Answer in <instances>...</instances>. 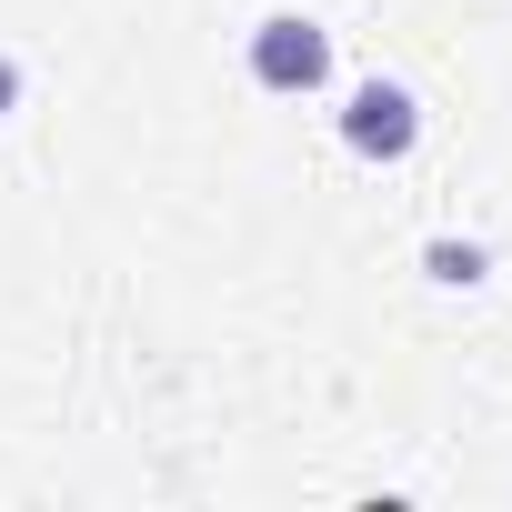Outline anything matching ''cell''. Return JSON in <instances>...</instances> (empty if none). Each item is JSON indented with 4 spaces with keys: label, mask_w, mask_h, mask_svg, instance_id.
Here are the masks:
<instances>
[{
    "label": "cell",
    "mask_w": 512,
    "mask_h": 512,
    "mask_svg": "<svg viewBox=\"0 0 512 512\" xmlns=\"http://www.w3.org/2000/svg\"><path fill=\"white\" fill-rule=\"evenodd\" d=\"M251 81H262L272 101H302L332 81V31L312 11H272L262 31H251Z\"/></svg>",
    "instance_id": "6da1fadb"
},
{
    "label": "cell",
    "mask_w": 512,
    "mask_h": 512,
    "mask_svg": "<svg viewBox=\"0 0 512 512\" xmlns=\"http://www.w3.org/2000/svg\"><path fill=\"white\" fill-rule=\"evenodd\" d=\"M342 141H352L362 161H412V141H422V101H412L402 81H362V91L342 101Z\"/></svg>",
    "instance_id": "7a4b0ae2"
},
{
    "label": "cell",
    "mask_w": 512,
    "mask_h": 512,
    "mask_svg": "<svg viewBox=\"0 0 512 512\" xmlns=\"http://www.w3.org/2000/svg\"><path fill=\"white\" fill-rule=\"evenodd\" d=\"M422 272L452 282V292H472V282L492 272V251H482V241H422Z\"/></svg>",
    "instance_id": "3957f363"
},
{
    "label": "cell",
    "mask_w": 512,
    "mask_h": 512,
    "mask_svg": "<svg viewBox=\"0 0 512 512\" xmlns=\"http://www.w3.org/2000/svg\"><path fill=\"white\" fill-rule=\"evenodd\" d=\"M11 111H21V61L0 51V121H11Z\"/></svg>",
    "instance_id": "277c9868"
}]
</instances>
